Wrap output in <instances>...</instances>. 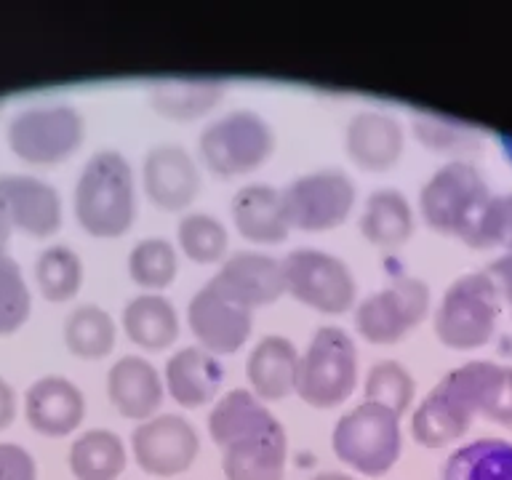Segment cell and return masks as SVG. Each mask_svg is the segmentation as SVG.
I'll return each mask as SVG.
<instances>
[{
    "label": "cell",
    "instance_id": "obj_33",
    "mask_svg": "<svg viewBox=\"0 0 512 480\" xmlns=\"http://www.w3.org/2000/svg\"><path fill=\"white\" fill-rule=\"evenodd\" d=\"M416 395V382L411 371L398 360H379L366 376V403H376L403 416L411 408Z\"/></svg>",
    "mask_w": 512,
    "mask_h": 480
},
{
    "label": "cell",
    "instance_id": "obj_34",
    "mask_svg": "<svg viewBox=\"0 0 512 480\" xmlns=\"http://www.w3.org/2000/svg\"><path fill=\"white\" fill-rule=\"evenodd\" d=\"M32 294L14 256H0V336L16 334L30 320Z\"/></svg>",
    "mask_w": 512,
    "mask_h": 480
},
{
    "label": "cell",
    "instance_id": "obj_13",
    "mask_svg": "<svg viewBox=\"0 0 512 480\" xmlns=\"http://www.w3.org/2000/svg\"><path fill=\"white\" fill-rule=\"evenodd\" d=\"M131 451L142 472L155 478H174L195 464L200 438L184 416L160 414L136 427L131 435Z\"/></svg>",
    "mask_w": 512,
    "mask_h": 480
},
{
    "label": "cell",
    "instance_id": "obj_19",
    "mask_svg": "<svg viewBox=\"0 0 512 480\" xmlns=\"http://www.w3.org/2000/svg\"><path fill=\"white\" fill-rule=\"evenodd\" d=\"M344 147L360 171L384 174L403 158L406 128L390 112L360 110L344 128Z\"/></svg>",
    "mask_w": 512,
    "mask_h": 480
},
{
    "label": "cell",
    "instance_id": "obj_24",
    "mask_svg": "<svg viewBox=\"0 0 512 480\" xmlns=\"http://www.w3.org/2000/svg\"><path fill=\"white\" fill-rule=\"evenodd\" d=\"M128 342L147 352H163L179 339V315L163 294H139L120 315Z\"/></svg>",
    "mask_w": 512,
    "mask_h": 480
},
{
    "label": "cell",
    "instance_id": "obj_10",
    "mask_svg": "<svg viewBox=\"0 0 512 480\" xmlns=\"http://www.w3.org/2000/svg\"><path fill=\"white\" fill-rule=\"evenodd\" d=\"M286 294L323 315L358 307V280L350 264L320 248H296L280 262Z\"/></svg>",
    "mask_w": 512,
    "mask_h": 480
},
{
    "label": "cell",
    "instance_id": "obj_15",
    "mask_svg": "<svg viewBox=\"0 0 512 480\" xmlns=\"http://www.w3.org/2000/svg\"><path fill=\"white\" fill-rule=\"evenodd\" d=\"M187 323L200 347L211 355H235L248 342L254 328V312L240 307L211 283L200 288L187 304Z\"/></svg>",
    "mask_w": 512,
    "mask_h": 480
},
{
    "label": "cell",
    "instance_id": "obj_35",
    "mask_svg": "<svg viewBox=\"0 0 512 480\" xmlns=\"http://www.w3.org/2000/svg\"><path fill=\"white\" fill-rule=\"evenodd\" d=\"M0 480H38L35 456L19 443H0Z\"/></svg>",
    "mask_w": 512,
    "mask_h": 480
},
{
    "label": "cell",
    "instance_id": "obj_1",
    "mask_svg": "<svg viewBox=\"0 0 512 480\" xmlns=\"http://www.w3.org/2000/svg\"><path fill=\"white\" fill-rule=\"evenodd\" d=\"M208 435L222 448L227 480H283L288 438L278 416L251 390H230L208 414Z\"/></svg>",
    "mask_w": 512,
    "mask_h": 480
},
{
    "label": "cell",
    "instance_id": "obj_18",
    "mask_svg": "<svg viewBox=\"0 0 512 480\" xmlns=\"http://www.w3.org/2000/svg\"><path fill=\"white\" fill-rule=\"evenodd\" d=\"M208 283L219 294L251 312L275 304L286 294L280 262L272 259L270 254H259V251H240V254L224 259L219 272Z\"/></svg>",
    "mask_w": 512,
    "mask_h": 480
},
{
    "label": "cell",
    "instance_id": "obj_11",
    "mask_svg": "<svg viewBox=\"0 0 512 480\" xmlns=\"http://www.w3.org/2000/svg\"><path fill=\"white\" fill-rule=\"evenodd\" d=\"M291 230L328 232L342 227L358 203V187L339 168H320L296 176L280 190Z\"/></svg>",
    "mask_w": 512,
    "mask_h": 480
},
{
    "label": "cell",
    "instance_id": "obj_14",
    "mask_svg": "<svg viewBox=\"0 0 512 480\" xmlns=\"http://www.w3.org/2000/svg\"><path fill=\"white\" fill-rule=\"evenodd\" d=\"M142 192L160 211L182 214L200 195L198 160L184 144H155L142 160Z\"/></svg>",
    "mask_w": 512,
    "mask_h": 480
},
{
    "label": "cell",
    "instance_id": "obj_38",
    "mask_svg": "<svg viewBox=\"0 0 512 480\" xmlns=\"http://www.w3.org/2000/svg\"><path fill=\"white\" fill-rule=\"evenodd\" d=\"M11 232H14V224H11L6 208H3V203H0V256L6 254L8 243H11Z\"/></svg>",
    "mask_w": 512,
    "mask_h": 480
},
{
    "label": "cell",
    "instance_id": "obj_17",
    "mask_svg": "<svg viewBox=\"0 0 512 480\" xmlns=\"http://www.w3.org/2000/svg\"><path fill=\"white\" fill-rule=\"evenodd\" d=\"M86 395L67 376H40L24 390V419L46 438H64L86 419Z\"/></svg>",
    "mask_w": 512,
    "mask_h": 480
},
{
    "label": "cell",
    "instance_id": "obj_27",
    "mask_svg": "<svg viewBox=\"0 0 512 480\" xmlns=\"http://www.w3.org/2000/svg\"><path fill=\"white\" fill-rule=\"evenodd\" d=\"M224 86L214 80H160L150 91V107L160 118L190 123L216 110Z\"/></svg>",
    "mask_w": 512,
    "mask_h": 480
},
{
    "label": "cell",
    "instance_id": "obj_20",
    "mask_svg": "<svg viewBox=\"0 0 512 480\" xmlns=\"http://www.w3.org/2000/svg\"><path fill=\"white\" fill-rule=\"evenodd\" d=\"M107 398L120 416L142 424L160 411L166 384L150 360L142 355H123L107 371Z\"/></svg>",
    "mask_w": 512,
    "mask_h": 480
},
{
    "label": "cell",
    "instance_id": "obj_12",
    "mask_svg": "<svg viewBox=\"0 0 512 480\" xmlns=\"http://www.w3.org/2000/svg\"><path fill=\"white\" fill-rule=\"evenodd\" d=\"M430 310V288L414 275H395L384 288L360 299L355 331L368 344H398Z\"/></svg>",
    "mask_w": 512,
    "mask_h": 480
},
{
    "label": "cell",
    "instance_id": "obj_32",
    "mask_svg": "<svg viewBox=\"0 0 512 480\" xmlns=\"http://www.w3.org/2000/svg\"><path fill=\"white\" fill-rule=\"evenodd\" d=\"M176 240L182 254L195 264H216L222 262L230 251V232L216 216L206 211H192L179 219Z\"/></svg>",
    "mask_w": 512,
    "mask_h": 480
},
{
    "label": "cell",
    "instance_id": "obj_9",
    "mask_svg": "<svg viewBox=\"0 0 512 480\" xmlns=\"http://www.w3.org/2000/svg\"><path fill=\"white\" fill-rule=\"evenodd\" d=\"M499 320V288L488 272H470L446 288L435 310V334L451 350H475L491 342Z\"/></svg>",
    "mask_w": 512,
    "mask_h": 480
},
{
    "label": "cell",
    "instance_id": "obj_26",
    "mask_svg": "<svg viewBox=\"0 0 512 480\" xmlns=\"http://www.w3.org/2000/svg\"><path fill=\"white\" fill-rule=\"evenodd\" d=\"M67 462L75 480H118L128 464L126 443L118 432L94 427L75 438Z\"/></svg>",
    "mask_w": 512,
    "mask_h": 480
},
{
    "label": "cell",
    "instance_id": "obj_4",
    "mask_svg": "<svg viewBox=\"0 0 512 480\" xmlns=\"http://www.w3.org/2000/svg\"><path fill=\"white\" fill-rule=\"evenodd\" d=\"M494 195L488 192L475 166L454 160L438 168L419 192V214L440 235L462 238L467 246L478 243Z\"/></svg>",
    "mask_w": 512,
    "mask_h": 480
},
{
    "label": "cell",
    "instance_id": "obj_16",
    "mask_svg": "<svg viewBox=\"0 0 512 480\" xmlns=\"http://www.w3.org/2000/svg\"><path fill=\"white\" fill-rule=\"evenodd\" d=\"M0 203L14 230H22L30 238H51L62 230V195L40 176L0 174Z\"/></svg>",
    "mask_w": 512,
    "mask_h": 480
},
{
    "label": "cell",
    "instance_id": "obj_29",
    "mask_svg": "<svg viewBox=\"0 0 512 480\" xmlns=\"http://www.w3.org/2000/svg\"><path fill=\"white\" fill-rule=\"evenodd\" d=\"M64 347L80 360H104L115 350L118 328L99 304H80L67 315L62 326Z\"/></svg>",
    "mask_w": 512,
    "mask_h": 480
},
{
    "label": "cell",
    "instance_id": "obj_39",
    "mask_svg": "<svg viewBox=\"0 0 512 480\" xmlns=\"http://www.w3.org/2000/svg\"><path fill=\"white\" fill-rule=\"evenodd\" d=\"M312 480H355V478L344 475V472H320V475H315Z\"/></svg>",
    "mask_w": 512,
    "mask_h": 480
},
{
    "label": "cell",
    "instance_id": "obj_7",
    "mask_svg": "<svg viewBox=\"0 0 512 480\" xmlns=\"http://www.w3.org/2000/svg\"><path fill=\"white\" fill-rule=\"evenodd\" d=\"M331 448L339 462L360 475L382 478L400 459V416L390 408L363 400L334 424Z\"/></svg>",
    "mask_w": 512,
    "mask_h": 480
},
{
    "label": "cell",
    "instance_id": "obj_6",
    "mask_svg": "<svg viewBox=\"0 0 512 480\" xmlns=\"http://www.w3.org/2000/svg\"><path fill=\"white\" fill-rule=\"evenodd\" d=\"M278 147L275 128L254 110H232L200 131L198 150L206 168L219 179L246 176L262 168Z\"/></svg>",
    "mask_w": 512,
    "mask_h": 480
},
{
    "label": "cell",
    "instance_id": "obj_30",
    "mask_svg": "<svg viewBox=\"0 0 512 480\" xmlns=\"http://www.w3.org/2000/svg\"><path fill=\"white\" fill-rule=\"evenodd\" d=\"M35 286L40 296L51 304H64L75 299L86 280V267L75 248L54 243L43 248L35 259Z\"/></svg>",
    "mask_w": 512,
    "mask_h": 480
},
{
    "label": "cell",
    "instance_id": "obj_23",
    "mask_svg": "<svg viewBox=\"0 0 512 480\" xmlns=\"http://www.w3.org/2000/svg\"><path fill=\"white\" fill-rule=\"evenodd\" d=\"M224 382L222 363L203 347H182L166 360L163 384L182 408H200L214 403Z\"/></svg>",
    "mask_w": 512,
    "mask_h": 480
},
{
    "label": "cell",
    "instance_id": "obj_8",
    "mask_svg": "<svg viewBox=\"0 0 512 480\" xmlns=\"http://www.w3.org/2000/svg\"><path fill=\"white\" fill-rule=\"evenodd\" d=\"M358 387V347L339 326H323L312 334L302 360L296 395L312 408H336Z\"/></svg>",
    "mask_w": 512,
    "mask_h": 480
},
{
    "label": "cell",
    "instance_id": "obj_36",
    "mask_svg": "<svg viewBox=\"0 0 512 480\" xmlns=\"http://www.w3.org/2000/svg\"><path fill=\"white\" fill-rule=\"evenodd\" d=\"M488 275L499 288V296H504L507 302L512 304V251L510 254H504L502 259H496L491 267H488Z\"/></svg>",
    "mask_w": 512,
    "mask_h": 480
},
{
    "label": "cell",
    "instance_id": "obj_3",
    "mask_svg": "<svg viewBox=\"0 0 512 480\" xmlns=\"http://www.w3.org/2000/svg\"><path fill=\"white\" fill-rule=\"evenodd\" d=\"M72 211L91 238H123L134 227L136 182L123 152L104 147L86 160L72 190Z\"/></svg>",
    "mask_w": 512,
    "mask_h": 480
},
{
    "label": "cell",
    "instance_id": "obj_5",
    "mask_svg": "<svg viewBox=\"0 0 512 480\" xmlns=\"http://www.w3.org/2000/svg\"><path fill=\"white\" fill-rule=\"evenodd\" d=\"M86 142V118L70 102L27 104L6 123V144L27 166H59Z\"/></svg>",
    "mask_w": 512,
    "mask_h": 480
},
{
    "label": "cell",
    "instance_id": "obj_25",
    "mask_svg": "<svg viewBox=\"0 0 512 480\" xmlns=\"http://www.w3.org/2000/svg\"><path fill=\"white\" fill-rule=\"evenodd\" d=\"M360 235L376 248L406 246L414 235V211L406 195L395 187L371 192L360 214Z\"/></svg>",
    "mask_w": 512,
    "mask_h": 480
},
{
    "label": "cell",
    "instance_id": "obj_37",
    "mask_svg": "<svg viewBox=\"0 0 512 480\" xmlns=\"http://www.w3.org/2000/svg\"><path fill=\"white\" fill-rule=\"evenodd\" d=\"M16 408H19V400H16V390L11 387L8 379L0 376V432L8 430L16 419Z\"/></svg>",
    "mask_w": 512,
    "mask_h": 480
},
{
    "label": "cell",
    "instance_id": "obj_2",
    "mask_svg": "<svg viewBox=\"0 0 512 480\" xmlns=\"http://www.w3.org/2000/svg\"><path fill=\"white\" fill-rule=\"evenodd\" d=\"M504 376L507 366L494 360H470L443 376L411 416V435L416 443L424 448H443L462 438L478 414L491 419L502 395Z\"/></svg>",
    "mask_w": 512,
    "mask_h": 480
},
{
    "label": "cell",
    "instance_id": "obj_28",
    "mask_svg": "<svg viewBox=\"0 0 512 480\" xmlns=\"http://www.w3.org/2000/svg\"><path fill=\"white\" fill-rule=\"evenodd\" d=\"M440 480H512V443L478 438L448 456Z\"/></svg>",
    "mask_w": 512,
    "mask_h": 480
},
{
    "label": "cell",
    "instance_id": "obj_21",
    "mask_svg": "<svg viewBox=\"0 0 512 480\" xmlns=\"http://www.w3.org/2000/svg\"><path fill=\"white\" fill-rule=\"evenodd\" d=\"M230 214L240 238L256 246H280L291 232L280 190L267 182H251L240 187L230 203Z\"/></svg>",
    "mask_w": 512,
    "mask_h": 480
},
{
    "label": "cell",
    "instance_id": "obj_31",
    "mask_svg": "<svg viewBox=\"0 0 512 480\" xmlns=\"http://www.w3.org/2000/svg\"><path fill=\"white\" fill-rule=\"evenodd\" d=\"M179 272V256L171 240L144 238L139 240L128 254V278L147 294H158L176 280Z\"/></svg>",
    "mask_w": 512,
    "mask_h": 480
},
{
    "label": "cell",
    "instance_id": "obj_22",
    "mask_svg": "<svg viewBox=\"0 0 512 480\" xmlns=\"http://www.w3.org/2000/svg\"><path fill=\"white\" fill-rule=\"evenodd\" d=\"M299 350L291 339L278 334L262 336L246 358V379L259 400H283L296 392Z\"/></svg>",
    "mask_w": 512,
    "mask_h": 480
}]
</instances>
